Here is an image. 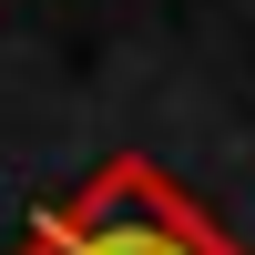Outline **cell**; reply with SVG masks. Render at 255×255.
<instances>
[{
    "label": "cell",
    "mask_w": 255,
    "mask_h": 255,
    "mask_svg": "<svg viewBox=\"0 0 255 255\" xmlns=\"http://www.w3.org/2000/svg\"><path fill=\"white\" fill-rule=\"evenodd\" d=\"M41 255H235V245H225L174 184H153L143 163H123V174H102L72 215H51Z\"/></svg>",
    "instance_id": "1"
}]
</instances>
